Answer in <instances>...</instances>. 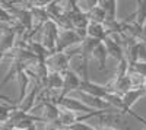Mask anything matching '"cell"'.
Instances as JSON below:
<instances>
[{"label":"cell","mask_w":146,"mask_h":130,"mask_svg":"<svg viewBox=\"0 0 146 130\" xmlns=\"http://www.w3.org/2000/svg\"><path fill=\"white\" fill-rule=\"evenodd\" d=\"M45 130H64V127L60 124L58 120H56V121L45 123Z\"/></svg>","instance_id":"cell-22"},{"label":"cell","mask_w":146,"mask_h":130,"mask_svg":"<svg viewBox=\"0 0 146 130\" xmlns=\"http://www.w3.org/2000/svg\"><path fill=\"white\" fill-rule=\"evenodd\" d=\"M136 5H137L136 12L131 15V16H136V19H131V18L129 19L135 21L139 27H143L146 23V0H139V2H136Z\"/></svg>","instance_id":"cell-18"},{"label":"cell","mask_w":146,"mask_h":130,"mask_svg":"<svg viewBox=\"0 0 146 130\" xmlns=\"http://www.w3.org/2000/svg\"><path fill=\"white\" fill-rule=\"evenodd\" d=\"M16 79H18V84H19V99H18V104L23 101V98L27 97L28 94V86L31 84V78L28 76L27 70H22V72H19L16 75Z\"/></svg>","instance_id":"cell-15"},{"label":"cell","mask_w":146,"mask_h":130,"mask_svg":"<svg viewBox=\"0 0 146 130\" xmlns=\"http://www.w3.org/2000/svg\"><path fill=\"white\" fill-rule=\"evenodd\" d=\"M16 41V34L12 27L2 28V34H0V51L7 54L9 51L13 50Z\"/></svg>","instance_id":"cell-10"},{"label":"cell","mask_w":146,"mask_h":130,"mask_svg":"<svg viewBox=\"0 0 146 130\" xmlns=\"http://www.w3.org/2000/svg\"><path fill=\"white\" fill-rule=\"evenodd\" d=\"M0 130H18V129H13V127H6V126H2V124H0Z\"/></svg>","instance_id":"cell-24"},{"label":"cell","mask_w":146,"mask_h":130,"mask_svg":"<svg viewBox=\"0 0 146 130\" xmlns=\"http://www.w3.org/2000/svg\"><path fill=\"white\" fill-rule=\"evenodd\" d=\"M86 37L88 38H92L95 41H100V42H104L110 35L107 32V29L104 28L102 23H95V22H89L88 25V29H86Z\"/></svg>","instance_id":"cell-11"},{"label":"cell","mask_w":146,"mask_h":130,"mask_svg":"<svg viewBox=\"0 0 146 130\" xmlns=\"http://www.w3.org/2000/svg\"><path fill=\"white\" fill-rule=\"evenodd\" d=\"M105 48L108 53V57L115 58L117 62L124 58V50H123V41H121L120 35H110V37L104 41Z\"/></svg>","instance_id":"cell-8"},{"label":"cell","mask_w":146,"mask_h":130,"mask_svg":"<svg viewBox=\"0 0 146 130\" xmlns=\"http://www.w3.org/2000/svg\"><path fill=\"white\" fill-rule=\"evenodd\" d=\"M88 13V18H89V22H95V23H104L107 16H105V12L98 6V2H96L89 10H86Z\"/></svg>","instance_id":"cell-17"},{"label":"cell","mask_w":146,"mask_h":130,"mask_svg":"<svg viewBox=\"0 0 146 130\" xmlns=\"http://www.w3.org/2000/svg\"><path fill=\"white\" fill-rule=\"evenodd\" d=\"M140 41H142L143 45L146 47V23H145L143 28H142V37H140Z\"/></svg>","instance_id":"cell-23"},{"label":"cell","mask_w":146,"mask_h":130,"mask_svg":"<svg viewBox=\"0 0 146 130\" xmlns=\"http://www.w3.org/2000/svg\"><path fill=\"white\" fill-rule=\"evenodd\" d=\"M62 75H63V79H64V84H63V89H62V92H60L58 98L67 97V94H70L72 91H79L82 78L78 76L76 72H73L72 69H67V70H64ZM58 98H57V99H58Z\"/></svg>","instance_id":"cell-7"},{"label":"cell","mask_w":146,"mask_h":130,"mask_svg":"<svg viewBox=\"0 0 146 130\" xmlns=\"http://www.w3.org/2000/svg\"><path fill=\"white\" fill-rule=\"evenodd\" d=\"M79 92L95 97V98H100V99H105V97L110 92V88L104 86V85H98V84H95V82H91L89 79H82Z\"/></svg>","instance_id":"cell-6"},{"label":"cell","mask_w":146,"mask_h":130,"mask_svg":"<svg viewBox=\"0 0 146 130\" xmlns=\"http://www.w3.org/2000/svg\"><path fill=\"white\" fill-rule=\"evenodd\" d=\"M92 57H95L100 63V70L105 72L107 70V58H108V53H107V48H105V44L104 42H98L96 47L94 48V53H92Z\"/></svg>","instance_id":"cell-16"},{"label":"cell","mask_w":146,"mask_h":130,"mask_svg":"<svg viewBox=\"0 0 146 130\" xmlns=\"http://www.w3.org/2000/svg\"><path fill=\"white\" fill-rule=\"evenodd\" d=\"M129 73H135V75H139L140 78L146 79V62H143V60L136 62L133 66H130Z\"/></svg>","instance_id":"cell-20"},{"label":"cell","mask_w":146,"mask_h":130,"mask_svg":"<svg viewBox=\"0 0 146 130\" xmlns=\"http://www.w3.org/2000/svg\"><path fill=\"white\" fill-rule=\"evenodd\" d=\"M16 110V105H3L0 104V124H3L9 120L10 113Z\"/></svg>","instance_id":"cell-21"},{"label":"cell","mask_w":146,"mask_h":130,"mask_svg":"<svg viewBox=\"0 0 146 130\" xmlns=\"http://www.w3.org/2000/svg\"><path fill=\"white\" fill-rule=\"evenodd\" d=\"M58 31H60L58 25L54 21H51V19L47 21L42 25V29H41V40H40V42L51 54L56 53V40H57Z\"/></svg>","instance_id":"cell-3"},{"label":"cell","mask_w":146,"mask_h":130,"mask_svg":"<svg viewBox=\"0 0 146 130\" xmlns=\"http://www.w3.org/2000/svg\"><path fill=\"white\" fill-rule=\"evenodd\" d=\"M98 6L105 12V21L117 19V0H98Z\"/></svg>","instance_id":"cell-14"},{"label":"cell","mask_w":146,"mask_h":130,"mask_svg":"<svg viewBox=\"0 0 146 130\" xmlns=\"http://www.w3.org/2000/svg\"><path fill=\"white\" fill-rule=\"evenodd\" d=\"M60 110H62V108H60ZM76 120H78V114L70 113V111H67V110H62V111H60L58 121H60V124H62L64 129H67V127L72 126V124H75Z\"/></svg>","instance_id":"cell-19"},{"label":"cell","mask_w":146,"mask_h":130,"mask_svg":"<svg viewBox=\"0 0 146 130\" xmlns=\"http://www.w3.org/2000/svg\"><path fill=\"white\" fill-rule=\"evenodd\" d=\"M38 108H44V115H41L45 123H50V121H56L58 120L60 117V107H57L56 104L53 102H41Z\"/></svg>","instance_id":"cell-12"},{"label":"cell","mask_w":146,"mask_h":130,"mask_svg":"<svg viewBox=\"0 0 146 130\" xmlns=\"http://www.w3.org/2000/svg\"><path fill=\"white\" fill-rule=\"evenodd\" d=\"M143 97H146V91L143 88H133V89L127 91L126 94H123L121 95V99H123V104H124L123 114H129V111L131 110L133 105Z\"/></svg>","instance_id":"cell-9"},{"label":"cell","mask_w":146,"mask_h":130,"mask_svg":"<svg viewBox=\"0 0 146 130\" xmlns=\"http://www.w3.org/2000/svg\"><path fill=\"white\" fill-rule=\"evenodd\" d=\"M96 124L101 129H114V130H129V121L126 120L124 114L118 113L117 110H105L100 115L95 117Z\"/></svg>","instance_id":"cell-1"},{"label":"cell","mask_w":146,"mask_h":130,"mask_svg":"<svg viewBox=\"0 0 146 130\" xmlns=\"http://www.w3.org/2000/svg\"><path fill=\"white\" fill-rule=\"evenodd\" d=\"M63 84H64V79L62 73H56V72H50L45 82V88L44 89H50V91H60L62 92L63 89Z\"/></svg>","instance_id":"cell-13"},{"label":"cell","mask_w":146,"mask_h":130,"mask_svg":"<svg viewBox=\"0 0 146 130\" xmlns=\"http://www.w3.org/2000/svg\"><path fill=\"white\" fill-rule=\"evenodd\" d=\"M76 53H80V47L72 50V51H63V53H54L45 60V64L50 72L56 73H63L64 70L69 69V63L73 57L76 56Z\"/></svg>","instance_id":"cell-2"},{"label":"cell","mask_w":146,"mask_h":130,"mask_svg":"<svg viewBox=\"0 0 146 130\" xmlns=\"http://www.w3.org/2000/svg\"><path fill=\"white\" fill-rule=\"evenodd\" d=\"M83 38L75 31V29H60L57 40H56V53H63L69 47L80 44Z\"/></svg>","instance_id":"cell-4"},{"label":"cell","mask_w":146,"mask_h":130,"mask_svg":"<svg viewBox=\"0 0 146 130\" xmlns=\"http://www.w3.org/2000/svg\"><path fill=\"white\" fill-rule=\"evenodd\" d=\"M57 107H60L62 110H67L70 113H75V114H89L94 113L95 110H92L91 107H88L86 104H83L80 99L76 98H72V97H64V98H58L54 102Z\"/></svg>","instance_id":"cell-5"}]
</instances>
